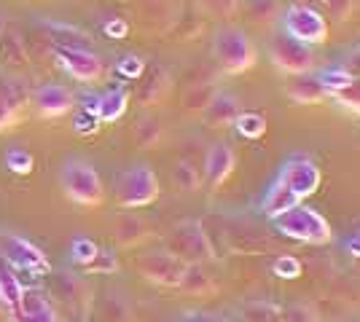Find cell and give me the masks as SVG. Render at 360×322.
I'll list each match as a JSON object with an SVG mask.
<instances>
[{
    "instance_id": "cell-10",
    "label": "cell",
    "mask_w": 360,
    "mask_h": 322,
    "mask_svg": "<svg viewBox=\"0 0 360 322\" xmlns=\"http://www.w3.org/2000/svg\"><path fill=\"white\" fill-rule=\"evenodd\" d=\"M277 177H280V180L293 191V196L301 201L309 199L317 188H320V180H323L320 167H317L315 159L309 154H290L285 161H283Z\"/></svg>"
},
{
    "instance_id": "cell-41",
    "label": "cell",
    "mask_w": 360,
    "mask_h": 322,
    "mask_svg": "<svg viewBox=\"0 0 360 322\" xmlns=\"http://www.w3.org/2000/svg\"><path fill=\"white\" fill-rule=\"evenodd\" d=\"M3 30H6V25H3V16H0V38H3Z\"/></svg>"
},
{
    "instance_id": "cell-3",
    "label": "cell",
    "mask_w": 360,
    "mask_h": 322,
    "mask_svg": "<svg viewBox=\"0 0 360 322\" xmlns=\"http://www.w3.org/2000/svg\"><path fill=\"white\" fill-rule=\"evenodd\" d=\"M159 194H162V185L148 164H135V167L124 169L113 183V199L121 210L148 207L159 199Z\"/></svg>"
},
{
    "instance_id": "cell-2",
    "label": "cell",
    "mask_w": 360,
    "mask_h": 322,
    "mask_svg": "<svg viewBox=\"0 0 360 322\" xmlns=\"http://www.w3.org/2000/svg\"><path fill=\"white\" fill-rule=\"evenodd\" d=\"M271 223H274L277 234H283L293 242H304V245H328L333 239L328 220L317 210L304 207V204H296L283 215L271 217Z\"/></svg>"
},
{
    "instance_id": "cell-8",
    "label": "cell",
    "mask_w": 360,
    "mask_h": 322,
    "mask_svg": "<svg viewBox=\"0 0 360 322\" xmlns=\"http://www.w3.org/2000/svg\"><path fill=\"white\" fill-rule=\"evenodd\" d=\"M269 60L277 70H283L288 76H301V73L312 70L315 54H312V46L290 38L288 32L277 30L269 41Z\"/></svg>"
},
{
    "instance_id": "cell-24",
    "label": "cell",
    "mask_w": 360,
    "mask_h": 322,
    "mask_svg": "<svg viewBox=\"0 0 360 322\" xmlns=\"http://www.w3.org/2000/svg\"><path fill=\"white\" fill-rule=\"evenodd\" d=\"M178 290L191 293V295H199V293H210L212 290V279L210 274L202 269V263H188L186 271H183V279H180Z\"/></svg>"
},
{
    "instance_id": "cell-31",
    "label": "cell",
    "mask_w": 360,
    "mask_h": 322,
    "mask_svg": "<svg viewBox=\"0 0 360 322\" xmlns=\"http://www.w3.org/2000/svg\"><path fill=\"white\" fill-rule=\"evenodd\" d=\"M116 73H119L121 78H143V73H146V62L140 60L137 54H124L121 60H116Z\"/></svg>"
},
{
    "instance_id": "cell-1",
    "label": "cell",
    "mask_w": 360,
    "mask_h": 322,
    "mask_svg": "<svg viewBox=\"0 0 360 322\" xmlns=\"http://www.w3.org/2000/svg\"><path fill=\"white\" fill-rule=\"evenodd\" d=\"M62 194L78 207H100L105 201V185L100 172L91 167L86 159H68L60 167Z\"/></svg>"
},
{
    "instance_id": "cell-26",
    "label": "cell",
    "mask_w": 360,
    "mask_h": 322,
    "mask_svg": "<svg viewBox=\"0 0 360 322\" xmlns=\"http://www.w3.org/2000/svg\"><path fill=\"white\" fill-rule=\"evenodd\" d=\"M22 293H25V288H22V282H19L14 269L0 266V301L8 309H14L22 301Z\"/></svg>"
},
{
    "instance_id": "cell-5",
    "label": "cell",
    "mask_w": 360,
    "mask_h": 322,
    "mask_svg": "<svg viewBox=\"0 0 360 322\" xmlns=\"http://www.w3.org/2000/svg\"><path fill=\"white\" fill-rule=\"evenodd\" d=\"M280 30L301 41V43H307V46H320L328 38V22L315 6L290 3L280 16Z\"/></svg>"
},
{
    "instance_id": "cell-20",
    "label": "cell",
    "mask_w": 360,
    "mask_h": 322,
    "mask_svg": "<svg viewBox=\"0 0 360 322\" xmlns=\"http://www.w3.org/2000/svg\"><path fill=\"white\" fill-rule=\"evenodd\" d=\"M317 83L323 86V92L326 94H345L347 89H352L355 86V81L358 78L352 76L349 70H347L345 65H339V62H333V65H323L320 70L315 73Z\"/></svg>"
},
{
    "instance_id": "cell-13",
    "label": "cell",
    "mask_w": 360,
    "mask_h": 322,
    "mask_svg": "<svg viewBox=\"0 0 360 322\" xmlns=\"http://www.w3.org/2000/svg\"><path fill=\"white\" fill-rule=\"evenodd\" d=\"M8 311H11V322H62L54 304L35 288H25L22 301Z\"/></svg>"
},
{
    "instance_id": "cell-40",
    "label": "cell",
    "mask_w": 360,
    "mask_h": 322,
    "mask_svg": "<svg viewBox=\"0 0 360 322\" xmlns=\"http://www.w3.org/2000/svg\"><path fill=\"white\" fill-rule=\"evenodd\" d=\"M183 322H215V320H210L207 314H188V317H183Z\"/></svg>"
},
{
    "instance_id": "cell-33",
    "label": "cell",
    "mask_w": 360,
    "mask_h": 322,
    "mask_svg": "<svg viewBox=\"0 0 360 322\" xmlns=\"http://www.w3.org/2000/svg\"><path fill=\"white\" fill-rule=\"evenodd\" d=\"M135 137H137V145H143V148L153 145L159 140V123H156V119H143V121L137 123Z\"/></svg>"
},
{
    "instance_id": "cell-7",
    "label": "cell",
    "mask_w": 360,
    "mask_h": 322,
    "mask_svg": "<svg viewBox=\"0 0 360 322\" xmlns=\"http://www.w3.org/2000/svg\"><path fill=\"white\" fill-rule=\"evenodd\" d=\"M0 258L14 271H27V274H49L51 271V263L41 247L19 234H8V231H0Z\"/></svg>"
},
{
    "instance_id": "cell-39",
    "label": "cell",
    "mask_w": 360,
    "mask_h": 322,
    "mask_svg": "<svg viewBox=\"0 0 360 322\" xmlns=\"http://www.w3.org/2000/svg\"><path fill=\"white\" fill-rule=\"evenodd\" d=\"M345 250L352 255V258H360V229L352 234V236H347L345 239Z\"/></svg>"
},
{
    "instance_id": "cell-16",
    "label": "cell",
    "mask_w": 360,
    "mask_h": 322,
    "mask_svg": "<svg viewBox=\"0 0 360 322\" xmlns=\"http://www.w3.org/2000/svg\"><path fill=\"white\" fill-rule=\"evenodd\" d=\"M25 83L16 76H0V132L16 121L25 107Z\"/></svg>"
},
{
    "instance_id": "cell-32",
    "label": "cell",
    "mask_w": 360,
    "mask_h": 322,
    "mask_svg": "<svg viewBox=\"0 0 360 322\" xmlns=\"http://www.w3.org/2000/svg\"><path fill=\"white\" fill-rule=\"evenodd\" d=\"M271 271L280 279H299L301 276V261L293 255H280L277 261L271 263Z\"/></svg>"
},
{
    "instance_id": "cell-28",
    "label": "cell",
    "mask_w": 360,
    "mask_h": 322,
    "mask_svg": "<svg viewBox=\"0 0 360 322\" xmlns=\"http://www.w3.org/2000/svg\"><path fill=\"white\" fill-rule=\"evenodd\" d=\"M97 253H100V245L89 236H75L70 242V261L75 266H89L97 258Z\"/></svg>"
},
{
    "instance_id": "cell-35",
    "label": "cell",
    "mask_w": 360,
    "mask_h": 322,
    "mask_svg": "<svg viewBox=\"0 0 360 322\" xmlns=\"http://www.w3.org/2000/svg\"><path fill=\"white\" fill-rule=\"evenodd\" d=\"M97 123H100V119L91 110H84V113H78L73 119V126L78 135H94L97 132Z\"/></svg>"
},
{
    "instance_id": "cell-25",
    "label": "cell",
    "mask_w": 360,
    "mask_h": 322,
    "mask_svg": "<svg viewBox=\"0 0 360 322\" xmlns=\"http://www.w3.org/2000/svg\"><path fill=\"white\" fill-rule=\"evenodd\" d=\"M49 38L54 41V46L65 48H91V38L84 35L75 27H65V25H49Z\"/></svg>"
},
{
    "instance_id": "cell-30",
    "label": "cell",
    "mask_w": 360,
    "mask_h": 322,
    "mask_svg": "<svg viewBox=\"0 0 360 322\" xmlns=\"http://www.w3.org/2000/svg\"><path fill=\"white\" fill-rule=\"evenodd\" d=\"M32 154L30 151H25V148H16V145H11L8 151H6V167L11 169L14 175H27V172H32Z\"/></svg>"
},
{
    "instance_id": "cell-12",
    "label": "cell",
    "mask_w": 360,
    "mask_h": 322,
    "mask_svg": "<svg viewBox=\"0 0 360 322\" xmlns=\"http://www.w3.org/2000/svg\"><path fill=\"white\" fill-rule=\"evenodd\" d=\"M32 107L44 116V119H60L68 116L75 105V97L68 86L62 83H41L35 92L30 94Z\"/></svg>"
},
{
    "instance_id": "cell-23",
    "label": "cell",
    "mask_w": 360,
    "mask_h": 322,
    "mask_svg": "<svg viewBox=\"0 0 360 322\" xmlns=\"http://www.w3.org/2000/svg\"><path fill=\"white\" fill-rule=\"evenodd\" d=\"M231 126L245 140H261L266 135V119L261 113H255V110H240Z\"/></svg>"
},
{
    "instance_id": "cell-36",
    "label": "cell",
    "mask_w": 360,
    "mask_h": 322,
    "mask_svg": "<svg viewBox=\"0 0 360 322\" xmlns=\"http://www.w3.org/2000/svg\"><path fill=\"white\" fill-rule=\"evenodd\" d=\"M91 271H116V255L105 250V247H100V253H97V258L86 266Z\"/></svg>"
},
{
    "instance_id": "cell-34",
    "label": "cell",
    "mask_w": 360,
    "mask_h": 322,
    "mask_svg": "<svg viewBox=\"0 0 360 322\" xmlns=\"http://www.w3.org/2000/svg\"><path fill=\"white\" fill-rule=\"evenodd\" d=\"M285 322H320L315 307L309 304H293L285 309Z\"/></svg>"
},
{
    "instance_id": "cell-14",
    "label": "cell",
    "mask_w": 360,
    "mask_h": 322,
    "mask_svg": "<svg viewBox=\"0 0 360 322\" xmlns=\"http://www.w3.org/2000/svg\"><path fill=\"white\" fill-rule=\"evenodd\" d=\"M234 167H237L234 148L229 142H224V140L212 142L210 148H207V154H205V183L210 185V188L224 185L229 180V175L234 172Z\"/></svg>"
},
{
    "instance_id": "cell-9",
    "label": "cell",
    "mask_w": 360,
    "mask_h": 322,
    "mask_svg": "<svg viewBox=\"0 0 360 322\" xmlns=\"http://www.w3.org/2000/svg\"><path fill=\"white\" fill-rule=\"evenodd\" d=\"M186 266L188 263H183L169 250H146L135 255V269L159 288H178Z\"/></svg>"
},
{
    "instance_id": "cell-18",
    "label": "cell",
    "mask_w": 360,
    "mask_h": 322,
    "mask_svg": "<svg viewBox=\"0 0 360 322\" xmlns=\"http://www.w3.org/2000/svg\"><path fill=\"white\" fill-rule=\"evenodd\" d=\"M237 113H240L237 97L229 92H218L205 105V123L207 126H231L234 119H237Z\"/></svg>"
},
{
    "instance_id": "cell-4",
    "label": "cell",
    "mask_w": 360,
    "mask_h": 322,
    "mask_svg": "<svg viewBox=\"0 0 360 322\" xmlns=\"http://www.w3.org/2000/svg\"><path fill=\"white\" fill-rule=\"evenodd\" d=\"M212 57L218 62V67L229 76H240L245 70H250L258 60L255 43L250 35L240 27H221L212 38Z\"/></svg>"
},
{
    "instance_id": "cell-21",
    "label": "cell",
    "mask_w": 360,
    "mask_h": 322,
    "mask_svg": "<svg viewBox=\"0 0 360 322\" xmlns=\"http://www.w3.org/2000/svg\"><path fill=\"white\" fill-rule=\"evenodd\" d=\"M113 236L121 247H137L140 242L148 239V223L137 215H119L116 217V229Z\"/></svg>"
},
{
    "instance_id": "cell-6",
    "label": "cell",
    "mask_w": 360,
    "mask_h": 322,
    "mask_svg": "<svg viewBox=\"0 0 360 322\" xmlns=\"http://www.w3.org/2000/svg\"><path fill=\"white\" fill-rule=\"evenodd\" d=\"M165 250L178 255L183 263H207L215 258L210 239L196 220H183L169 231L165 239Z\"/></svg>"
},
{
    "instance_id": "cell-19",
    "label": "cell",
    "mask_w": 360,
    "mask_h": 322,
    "mask_svg": "<svg viewBox=\"0 0 360 322\" xmlns=\"http://www.w3.org/2000/svg\"><path fill=\"white\" fill-rule=\"evenodd\" d=\"M296 204H301V199H296L293 191L274 175V180L269 183L264 199H261V213L266 215V217H277V215H283L285 210L296 207Z\"/></svg>"
},
{
    "instance_id": "cell-22",
    "label": "cell",
    "mask_w": 360,
    "mask_h": 322,
    "mask_svg": "<svg viewBox=\"0 0 360 322\" xmlns=\"http://www.w3.org/2000/svg\"><path fill=\"white\" fill-rule=\"evenodd\" d=\"M288 94H290L296 102H320V100L326 97L323 86L317 83V78L309 76V73L293 76V83L288 86Z\"/></svg>"
},
{
    "instance_id": "cell-17",
    "label": "cell",
    "mask_w": 360,
    "mask_h": 322,
    "mask_svg": "<svg viewBox=\"0 0 360 322\" xmlns=\"http://www.w3.org/2000/svg\"><path fill=\"white\" fill-rule=\"evenodd\" d=\"M127 107H129V92L124 86H110L103 94H97L94 116L103 123H116L119 119H124Z\"/></svg>"
},
{
    "instance_id": "cell-11",
    "label": "cell",
    "mask_w": 360,
    "mask_h": 322,
    "mask_svg": "<svg viewBox=\"0 0 360 322\" xmlns=\"http://www.w3.org/2000/svg\"><path fill=\"white\" fill-rule=\"evenodd\" d=\"M54 57H57V65H60L62 70L73 81H81V83H94L105 73V62H103V57L94 48L54 46Z\"/></svg>"
},
{
    "instance_id": "cell-38",
    "label": "cell",
    "mask_w": 360,
    "mask_h": 322,
    "mask_svg": "<svg viewBox=\"0 0 360 322\" xmlns=\"http://www.w3.org/2000/svg\"><path fill=\"white\" fill-rule=\"evenodd\" d=\"M105 35L108 38H124L127 32H129V27H127V22L124 19H110V22H105Z\"/></svg>"
},
{
    "instance_id": "cell-27",
    "label": "cell",
    "mask_w": 360,
    "mask_h": 322,
    "mask_svg": "<svg viewBox=\"0 0 360 322\" xmlns=\"http://www.w3.org/2000/svg\"><path fill=\"white\" fill-rule=\"evenodd\" d=\"M172 180H175V185H178L180 191H196L202 185V175L196 172V167L191 161L180 159V161H175V167H172Z\"/></svg>"
},
{
    "instance_id": "cell-29",
    "label": "cell",
    "mask_w": 360,
    "mask_h": 322,
    "mask_svg": "<svg viewBox=\"0 0 360 322\" xmlns=\"http://www.w3.org/2000/svg\"><path fill=\"white\" fill-rule=\"evenodd\" d=\"M100 311H103V322H129V320H132L129 307L121 301L116 293H110V295H105V298H103V307H100Z\"/></svg>"
},
{
    "instance_id": "cell-37",
    "label": "cell",
    "mask_w": 360,
    "mask_h": 322,
    "mask_svg": "<svg viewBox=\"0 0 360 322\" xmlns=\"http://www.w3.org/2000/svg\"><path fill=\"white\" fill-rule=\"evenodd\" d=\"M339 65H345L347 70L352 73L355 78H360V43L358 46H349L345 51V57L339 60Z\"/></svg>"
},
{
    "instance_id": "cell-15",
    "label": "cell",
    "mask_w": 360,
    "mask_h": 322,
    "mask_svg": "<svg viewBox=\"0 0 360 322\" xmlns=\"http://www.w3.org/2000/svg\"><path fill=\"white\" fill-rule=\"evenodd\" d=\"M51 293L60 298L65 307L75 309V311H84L91 301L89 285L81 276L70 274V271H57L51 276Z\"/></svg>"
}]
</instances>
